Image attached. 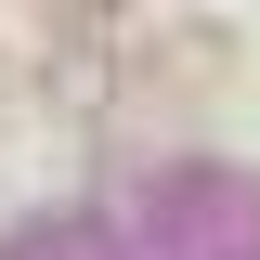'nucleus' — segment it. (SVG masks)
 Segmentation results:
<instances>
[{"instance_id":"f257e3e1","label":"nucleus","mask_w":260,"mask_h":260,"mask_svg":"<svg viewBox=\"0 0 260 260\" xmlns=\"http://www.w3.org/2000/svg\"><path fill=\"white\" fill-rule=\"evenodd\" d=\"M234 65H247V52H234L221 26H169L156 52H143V91H169V104H195V91H221Z\"/></svg>"},{"instance_id":"f03ea898","label":"nucleus","mask_w":260,"mask_h":260,"mask_svg":"<svg viewBox=\"0 0 260 260\" xmlns=\"http://www.w3.org/2000/svg\"><path fill=\"white\" fill-rule=\"evenodd\" d=\"M13 104H26V78H13V52H0V117H13Z\"/></svg>"}]
</instances>
